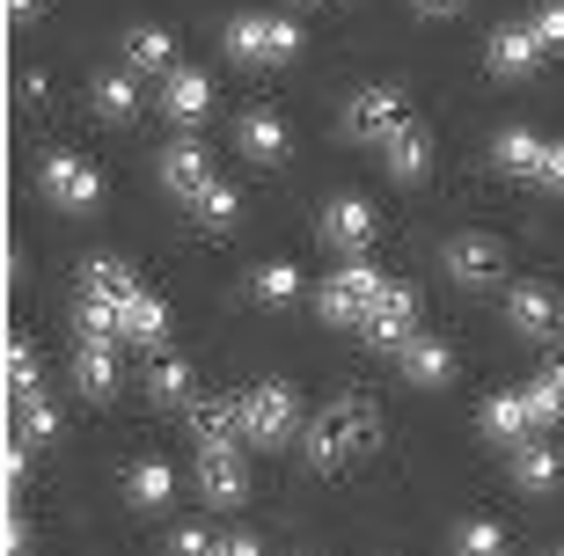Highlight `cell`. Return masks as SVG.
<instances>
[{
    "instance_id": "cell-42",
    "label": "cell",
    "mask_w": 564,
    "mask_h": 556,
    "mask_svg": "<svg viewBox=\"0 0 564 556\" xmlns=\"http://www.w3.org/2000/svg\"><path fill=\"white\" fill-rule=\"evenodd\" d=\"M411 8H419V15H455L462 0H411Z\"/></svg>"
},
{
    "instance_id": "cell-34",
    "label": "cell",
    "mask_w": 564,
    "mask_h": 556,
    "mask_svg": "<svg viewBox=\"0 0 564 556\" xmlns=\"http://www.w3.org/2000/svg\"><path fill=\"white\" fill-rule=\"evenodd\" d=\"M455 556H506L499 520H462L455 527Z\"/></svg>"
},
{
    "instance_id": "cell-11",
    "label": "cell",
    "mask_w": 564,
    "mask_h": 556,
    "mask_svg": "<svg viewBox=\"0 0 564 556\" xmlns=\"http://www.w3.org/2000/svg\"><path fill=\"white\" fill-rule=\"evenodd\" d=\"M484 66H491L499 81H528V74L543 66V44L528 37V22H506V30L484 37Z\"/></svg>"
},
{
    "instance_id": "cell-4",
    "label": "cell",
    "mask_w": 564,
    "mask_h": 556,
    "mask_svg": "<svg viewBox=\"0 0 564 556\" xmlns=\"http://www.w3.org/2000/svg\"><path fill=\"white\" fill-rule=\"evenodd\" d=\"M403 124H419L411 118V96H403V88H359L352 103H345V132H352V140H367V146H389L403 132Z\"/></svg>"
},
{
    "instance_id": "cell-30",
    "label": "cell",
    "mask_w": 564,
    "mask_h": 556,
    "mask_svg": "<svg viewBox=\"0 0 564 556\" xmlns=\"http://www.w3.org/2000/svg\"><path fill=\"white\" fill-rule=\"evenodd\" d=\"M126 498H132V505H140V513H162L169 498H176V476H169L162 461H140V469L126 476Z\"/></svg>"
},
{
    "instance_id": "cell-19",
    "label": "cell",
    "mask_w": 564,
    "mask_h": 556,
    "mask_svg": "<svg viewBox=\"0 0 564 556\" xmlns=\"http://www.w3.org/2000/svg\"><path fill=\"white\" fill-rule=\"evenodd\" d=\"M235 140H242V154H250V162H264V168H272V162H286V154H293V132L272 118V110H250V118L235 124Z\"/></svg>"
},
{
    "instance_id": "cell-33",
    "label": "cell",
    "mask_w": 564,
    "mask_h": 556,
    "mask_svg": "<svg viewBox=\"0 0 564 556\" xmlns=\"http://www.w3.org/2000/svg\"><path fill=\"white\" fill-rule=\"evenodd\" d=\"M8 395H15V403H22V395H44V373H37V351L22 345V337H15V345H8Z\"/></svg>"
},
{
    "instance_id": "cell-13",
    "label": "cell",
    "mask_w": 564,
    "mask_h": 556,
    "mask_svg": "<svg viewBox=\"0 0 564 556\" xmlns=\"http://www.w3.org/2000/svg\"><path fill=\"white\" fill-rule=\"evenodd\" d=\"M154 176H162L169 198H184V206H191V198H198V190L213 184L206 146H198V140H169V146H162V162H154Z\"/></svg>"
},
{
    "instance_id": "cell-8",
    "label": "cell",
    "mask_w": 564,
    "mask_h": 556,
    "mask_svg": "<svg viewBox=\"0 0 564 556\" xmlns=\"http://www.w3.org/2000/svg\"><path fill=\"white\" fill-rule=\"evenodd\" d=\"M198 498L235 513L242 498H250V469H242V454L235 447H198Z\"/></svg>"
},
{
    "instance_id": "cell-35",
    "label": "cell",
    "mask_w": 564,
    "mask_h": 556,
    "mask_svg": "<svg viewBox=\"0 0 564 556\" xmlns=\"http://www.w3.org/2000/svg\"><path fill=\"white\" fill-rule=\"evenodd\" d=\"M74 323H82V337H126V330H118V301H96V293H82Z\"/></svg>"
},
{
    "instance_id": "cell-28",
    "label": "cell",
    "mask_w": 564,
    "mask_h": 556,
    "mask_svg": "<svg viewBox=\"0 0 564 556\" xmlns=\"http://www.w3.org/2000/svg\"><path fill=\"white\" fill-rule=\"evenodd\" d=\"M15 439H22V447H52V439H59L52 395H22V403H15Z\"/></svg>"
},
{
    "instance_id": "cell-3",
    "label": "cell",
    "mask_w": 564,
    "mask_h": 556,
    "mask_svg": "<svg viewBox=\"0 0 564 556\" xmlns=\"http://www.w3.org/2000/svg\"><path fill=\"white\" fill-rule=\"evenodd\" d=\"M381 293H389V279H381L375 264H337L330 279H323V293H315V308H323V323H345V330H359L367 323V308H375Z\"/></svg>"
},
{
    "instance_id": "cell-23",
    "label": "cell",
    "mask_w": 564,
    "mask_h": 556,
    "mask_svg": "<svg viewBox=\"0 0 564 556\" xmlns=\"http://www.w3.org/2000/svg\"><path fill=\"white\" fill-rule=\"evenodd\" d=\"M477 425H484V439H506V447H521L528 425H535V411H528V389H521V395H491Z\"/></svg>"
},
{
    "instance_id": "cell-20",
    "label": "cell",
    "mask_w": 564,
    "mask_h": 556,
    "mask_svg": "<svg viewBox=\"0 0 564 556\" xmlns=\"http://www.w3.org/2000/svg\"><path fill=\"white\" fill-rule=\"evenodd\" d=\"M118 330H126L132 345L162 351V345H169V308L154 301V293H132V301H118Z\"/></svg>"
},
{
    "instance_id": "cell-6",
    "label": "cell",
    "mask_w": 564,
    "mask_h": 556,
    "mask_svg": "<svg viewBox=\"0 0 564 556\" xmlns=\"http://www.w3.org/2000/svg\"><path fill=\"white\" fill-rule=\"evenodd\" d=\"M37 190L52 198V206H66V212H96L104 206V176H96L82 154H59V146L37 162Z\"/></svg>"
},
{
    "instance_id": "cell-41",
    "label": "cell",
    "mask_w": 564,
    "mask_h": 556,
    "mask_svg": "<svg viewBox=\"0 0 564 556\" xmlns=\"http://www.w3.org/2000/svg\"><path fill=\"white\" fill-rule=\"evenodd\" d=\"M213 556H257V542H250V535H228V542H220Z\"/></svg>"
},
{
    "instance_id": "cell-38",
    "label": "cell",
    "mask_w": 564,
    "mask_h": 556,
    "mask_svg": "<svg viewBox=\"0 0 564 556\" xmlns=\"http://www.w3.org/2000/svg\"><path fill=\"white\" fill-rule=\"evenodd\" d=\"M220 549V542L206 535V527H176V535H169V556H213Z\"/></svg>"
},
{
    "instance_id": "cell-21",
    "label": "cell",
    "mask_w": 564,
    "mask_h": 556,
    "mask_svg": "<svg viewBox=\"0 0 564 556\" xmlns=\"http://www.w3.org/2000/svg\"><path fill=\"white\" fill-rule=\"evenodd\" d=\"M513 483H521V491H535V498H550V491L564 483L557 447H543V439H521V447H513Z\"/></svg>"
},
{
    "instance_id": "cell-43",
    "label": "cell",
    "mask_w": 564,
    "mask_h": 556,
    "mask_svg": "<svg viewBox=\"0 0 564 556\" xmlns=\"http://www.w3.org/2000/svg\"><path fill=\"white\" fill-rule=\"evenodd\" d=\"M37 8H44V0H8V15H15V22H30Z\"/></svg>"
},
{
    "instance_id": "cell-29",
    "label": "cell",
    "mask_w": 564,
    "mask_h": 556,
    "mask_svg": "<svg viewBox=\"0 0 564 556\" xmlns=\"http://www.w3.org/2000/svg\"><path fill=\"white\" fill-rule=\"evenodd\" d=\"M235 212H242V198H235V190L220 184V176H213V184L198 190V198H191V220L206 227V235H228V227H235Z\"/></svg>"
},
{
    "instance_id": "cell-25",
    "label": "cell",
    "mask_w": 564,
    "mask_h": 556,
    "mask_svg": "<svg viewBox=\"0 0 564 556\" xmlns=\"http://www.w3.org/2000/svg\"><path fill=\"white\" fill-rule=\"evenodd\" d=\"M191 389H198V373H191L184 359H176V351H154V367H147V395L176 411V403H198Z\"/></svg>"
},
{
    "instance_id": "cell-7",
    "label": "cell",
    "mask_w": 564,
    "mask_h": 556,
    "mask_svg": "<svg viewBox=\"0 0 564 556\" xmlns=\"http://www.w3.org/2000/svg\"><path fill=\"white\" fill-rule=\"evenodd\" d=\"M359 337H367L375 351H403L411 337H419V293L389 279V293H381L375 308H367V323H359Z\"/></svg>"
},
{
    "instance_id": "cell-2",
    "label": "cell",
    "mask_w": 564,
    "mask_h": 556,
    "mask_svg": "<svg viewBox=\"0 0 564 556\" xmlns=\"http://www.w3.org/2000/svg\"><path fill=\"white\" fill-rule=\"evenodd\" d=\"M235 411H242V439H257V447H286V439L301 433V395H293L286 381H257V389H242Z\"/></svg>"
},
{
    "instance_id": "cell-18",
    "label": "cell",
    "mask_w": 564,
    "mask_h": 556,
    "mask_svg": "<svg viewBox=\"0 0 564 556\" xmlns=\"http://www.w3.org/2000/svg\"><path fill=\"white\" fill-rule=\"evenodd\" d=\"M381 168H389L397 184H419L425 168H433V132H425V124H403L397 140L381 146Z\"/></svg>"
},
{
    "instance_id": "cell-40",
    "label": "cell",
    "mask_w": 564,
    "mask_h": 556,
    "mask_svg": "<svg viewBox=\"0 0 564 556\" xmlns=\"http://www.w3.org/2000/svg\"><path fill=\"white\" fill-rule=\"evenodd\" d=\"M30 549V527H22V513H8V556Z\"/></svg>"
},
{
    "instance_id": "cell-16",
    "label": "cell",
    "mask_w": 564,
    "mask_h": 556,
    "mask_svg": "<svg viewBox=\"0 0 564 556\" xmlns=\"http://www.w3.org/2000/svg\"><path fill=\"white\" fill-rule=\"evenodd\" d=\"M506 323H513V337L543 345V337L557 330V293H550V286H513V293H506Z\"/></svg>"
},
{
    "instance_id": "cell-36",
    "label": "cell",
    "mask_w": 564,
    "mask_h": 556,
    "mask_svg": "<svg viewBox=\"0 0 564 556\" xmlns=\"http://www.w3.org/2000/svg\"><path fill=\"white\" fill-rule=\"evenodd\" d=\"M528 37L543 44V52H564V0H543V8L528 15Z\"/></svg>"
},
{
    "instance_id": "cell-15",
    "label": "cell",
    "mask_w": 564,
    "mask_h": 556,
    "mask_svg": "<svg viewBox=\"0 0 564 556\" xmlns=\"http://www.w3.org/2000/svg\"><path fill=\"white\" fill-rule=\"evenodd\" d=\"M162 110L176 124H206V110H213V81L206 74H198V66H176V74H162Z\"/></svg>"
},
{
    "instance_id": "cell-31",
    "label": "cell",
    "mask_w": 564,
    "mask_h": 556,
    "mask_svg": "<svg viewBox=\"0 0 564 556\" xmlns=\"http://www.w3.org/2000/svg\"><path fill=\"white\" fill-rule=\"evenodd\" d=\"M528 411H535V425H557V417H564V359H550V367L535 373V389H528Z\"/></svg>"
},
{
    "instance_id": "cell-10",
    "label": "cell",
    "mask_w": 564,
    "mask_h": 556,
    "mask_svg": "<svg viewBox=\"0 0 564 556\" xmlns=\"http://www.w3.org/2000/svg\"><path fill=\"white\" fill-rule=\"evenodd\" d=\"M506 264V249L491 242V235H455V242L440 249V271L455 279V286H491Z\"/></svg>"
},
{
    "instance_id": "cell-22",
    "label": "cell",
    "mask_w": 564,
    "mask_h": 556,
    "mask_svg": "<svg viewBox=\"0 0 564 556\" xmlns=\"http://www.w3.org/2000/svg\"><path fill=\"white\" fill-rule=\"evenodd\" d=\"M82 293H96V301H132V293H147V286H140V271H132L126 257H88Z\"/></svg>"
},
{
    "instance_id": "cell-1",
    "label": "cell",
    "mask_w": 564,
    "mask_h": 556,
    "mask_svg": "<svg viewBox=\"0 0 564 556\" xmlns=\"http://www.w3.org/2000/svg\"><path fill=\"white\" fill-rule=\"evenodd\" d=\"M375 439H381V411L367 403V395H337V403L315 411V425L301 433V447H308V469H345V461H359V454H375Z\"/></svg>"
},
{
    "instance_id": "cell-44",
    "label": "cell",
    "mask_w": 564,
    "mask_h": 556,
    "mask_svg": "<svg viewBox=\"0 0 564 556\" xmlns=\"http://www.w3.org/2000/svg\"><path fill=\"white\" fill-rule=\"evenodd\" d=\"M293 8H308V0H293Z\"/></svg>"
},
{
    "instance_id": "cell-26",
    "label": "cell",
    "mask_w": 564,
    "mask_h": 556,
    "mask_svg": "<svg viewBox=\"0 0 564 556\" xmlns=\"http://www.w3.org/2000/svg\"><path fill=\"white\" fill-rule=\"evenodd\" d=\"M88 103H96V118L126 124V118H140V81H132V74H96Z\"/></svg>"
},
{
    "instance_id": "cell-5",
    "label": "cell",
    "mask_w": 564,
    "mask_h": 556,
    "mask_svg": "<svg viewBox=\"0 0 564 556\" xmlns=\"http://www.w3.org/2000/svg\"><path fill=\"white\" fill-rule=\"evenodd\" d=\"M228 52L250 66H286L293 52H301V22L286 15H235L228 22Z\"/></svg>"
},
{
    "instance_id": "cell-39",
    "label": "cell",
    "mask_w": 564,
    "mask_h": 556,
    "mask_svg": "<svg viewBox=\"0 0 564 556\" xmlns=\"http://www.w3.org/2000/svg\"><path fill=\"white\" fill-rule=\"evenodd\" d=\"M30 454H37V447H22V439L8 447V483H22V476H30Z\"/></svg>"
},
{
    "instance_id": "cell-12",
    "label": "cell",
    "mask_w": 564,
    "mask_h": 556,
    "mask_svg": "<svg viewBox=\"0 0 564 556\" xmlns=\"http://www.w3.org/2000/svg\"><path fill=\"white\" fill-rule=\"evenodd\" d=\"M74 389L88 403H110L118 395V337H82L74 345Z\"/></svg>"
},
{
    "instance_id": "cell-24",
    "label": "cell",
    "mask_w": 564,
    "mask_h": 556,
    "mask_svg": "<svg viewBox=\"0 0 564 556\" xmlns=\"http://www.w3.org/2000/svg\"><path fill=\"white\" fill-rule=\"evenodd\" d=\"M397 359H403V381H419V389H440V381L455 373V351L440 345V337H411Z\"/></svg>"
},
{
    "instance_id": "cell-45",
    "label": "cell",
    "mask_w": 564,
    "mask_h": 556,
    "mask_svg": "<svg viewBox=\"0 0 564 556\" xmlns=\"http://www.w3.org/2000/svg\"><path fill=\"white\" fill-rule=\"evenodd\" d=\"M557 556H564V549H557Z\"/></svg>"
},
{
    "instance_id": "cell-27",
    "label": "cell",
    "mask_w": 564,
    "mask_h": 556,
    "mask_svg": "<svg viewBox=\"0 0 564 556\" xmlns=\"http://www.w3.org/2000/svg\"><path fill=\"white\" fill-rule=\"evenodd\" d=\"M491 162H499L506 176H535V162H543V140H535L528 124H506L499 140H491Z\"/></svg>"
},
{
    "instance_id": "cell-17",
    "label": "cell",
    "mask_w": 564,
    "mask_h": 556,
    "mask_svg": "<svg viewBox=\"0 0 564 556\" xmlns=\"http://www.w3.org/2000/svg\"><path fill=\"white\" fill-rule=\"evenodd\" d=\"M126 66L132 74H176V37L162 22H132L126 30Z\"/></svg>"
},
{
    "instance_id": "cell-14",
    "label": "cell",
    "mask_w": 564,
    "mask_h": 556,
    "mask_svg": "<svg viewBox=\"0 0 564 556\" xmlns=\"http://www.w3.org/2000/svg\"><path fill=\"white\" fill-rule=\"evenodd\" d=\"M184 425L198 447H235L242 439V411H235V395H198V403H184Z\"/></svg>"
},
{
    "instance_id": "cell-32",
    "label": "cell",
    "mask_w": 564,
    "mask_h": 556,
    "mask_svg": "<svg viewBox=\"0 0 564 556\" xmlns=\"http://www.w3.org/2000/svg\"><path fill=\"white\" fill-rule=\"evenodd\" d=\"M250 293L272 301V308H286V301H301V271L293 264H264V271H250Z\"/></svg>"
},
{
    "instance_id": "cell-37",
    "label": "cell",
    "mask_w": 564,
    "mask_h": 556,
    "mask_svg": "<svg viewBox=\"0 0 564 556\" xmlns=\"http://www.w3.org/2000/svg\"><path fill=\"white\" fill-rule=\"evenodd\" d=\"M535 184L564 198V140H543V162H535Z\"/></svg>"
},
{
    "instance_id": "cell-9",
    "label": "cell",
    "mask_w": 564,
    "mask_h": 556,
    "mask_svg": "<svg viewBox=\"0 0 564 556\" xmlns=\"http://www.w3.org/2000/svg\"><path fill=\"white\" fill-rule=\"evenodd\" d=\"M375 235H381V220H375V206H367V198H330V206H323V242H330V249L367 257V249H375Z\"/></svg>"
}]
</instances>
